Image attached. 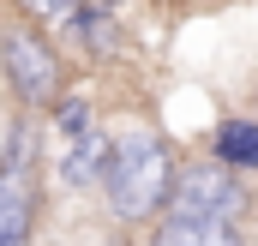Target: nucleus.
<instances>
[{
	"instance_id": "obj_1",
	"label": "nucleus",
	"mask_w": 258,
	"mask_h": 246,
	"mask_svg": "<svg viewBox=\"0 0 258 246\" xmlns=\"http://www.w3.org/2000/svg\"><path fill=\"white\" fill-rule=\"evenodd\" d=\"M168 186H174V150L150 132L120 138L108 150V168H102V192H108V210L120 222H144L156 210H168Z\"/></svg>"
},
{
	"instance_id": "obj_2",
	"label": "nucleus",
	"mask_w": 258,
	"mask_h": 246,
	"mask_svg": "<svg viewBox=\"0 0 258 246\" xmlns=\"http://www.w3.org/2000/svg\"><path fill=\"white\" fill-rule=\"evenodd\" d=\"M42 222V138L30 120H12L0 138V246H30Z\"/></svg>"
},
{
	"instance_id": "obj_3",
	"label": "nucleus",
	"mask_w": 258,
	"mask_h": 246,
	"mask_svg": "<svg viewBox=\"0 0 258 246\" xmlns=\"http://www.w3.org/2000/svg\"><path fill=\"white\" fill-rule=\"evenodd\" d=\"M240 210H246V192H240V180H234V168H222V162L174 168L168 216H186V222H234Z\"/></svg>"
},
{
	"instance_id": "obj_4",
	"label": "nucleus",
	"mask_w": 258,
	"mask_h": 246,
	"mask_svg": "<svg viewBox=\"0 0 258 246\" xmlns=\"http://www.w3.org/2000/svg\"><path fill=\"white\" fill-rule=\"evenodd\" d=\"M0 60H6V78H12V90H18L24 108H48V102H54V90H60V60H54V48H48L36 30H24V24L0 30Z\"/></svg>"
},
{
	"instance_id": "obj_5",
	"label": "nucleus",
	"mask_w": 258,
	"mask_h": 246,
	"mask_svg": "<svg viewBox=\"0 0 258 246\" xmlns=\"http://www.w3.org/2000/svg\"><path fill=\"white\" fill-rule=\"evenodd\" d=\"M108 150H114V138H102L96 126L78 132L72 150L60 156V180H66V186H96V180H102V168H108Z\"/></svg>"
},
{
	"instance_id": "obj_6",
	"label": "nucleus",
	"mask_w": 258,
	"mask_h": 246,
	"mask_svg": "<svg viewBox=\"0 0 258 246\" xmlns=\"http://www.w3.org/2000/svg\"><path fill=\"white\" fill-rule=\"evenodd\" d=\"M150 246H240V234H234V222H186V216H168L150 234Z\"/></svg>"
},
{
	"instance_id": "obj_7",
	"label": "nucleus",
	"mask_w": 258,
	"mask_h": 246,
	"mask_svg": "<svg viewBox=\"0 0 258 246\" xmlns=\"http://www.w3.org/2000/svg\"><path fill=\"white\" fill-rule=\"evenodd\" d=\"M216 162L222 168H258V120H222L216 126Z\"/></svg>"
},
{
	"instance_id": "obj_8",
	"label": "nucleus",
	"mask_w": 258,
	"mask_h": 246,
	"mask_svg": "<svg viewBox=\"0 0 258 246\" xmlns=\"http://www.w3.org/2000/svg\"><path fill=\"white\" fill-rule=\"evenodd\" d=\"M84 0H18V12H30L36 24H54V18H72Z\"/></svg>"
},
{
	"instance_id": "obj_9",
	"label": "nucleus",
	"mask_w": 258,
	"mask_h": 246,
	"mask_svg": "<svg viewBox=\"0 0 258 246\" xmlns=\"http://www.w3.org/2000/svg\"><path fill=\"white\" fill-rule=\"evenodd\" d=\"M54 126H60L66 138H78V132H90V108H84L78 96H66L60 108H54Z\"/></svg>"
},
{
	"instance_id": "obj_10",
	"label": "nucleus",
	"mask_w": 258,
	"mask_h": 246,
	"mask_svg": "<svg viewBox=\"0 0 258 246\" xmlns=\"http://www.w3.org/2000/svg\"><path fill=\"white\" fill-rule=\"evenodd\" d=\"M102 6H120V0H102Z\"/></svg>"
}]
</instances>
